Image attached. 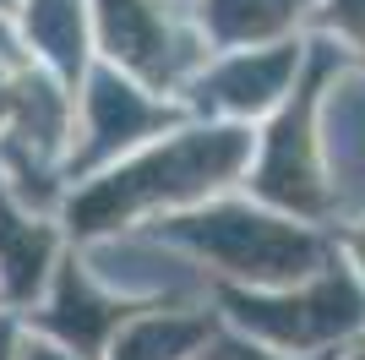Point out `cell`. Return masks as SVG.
<instances>
[{
  "label": "cell",
  "instance_id": "cell-3",
  "mask_svg": "<svg viewBox=\"0 0 365 360\" xmlns=\"http://www.w3.org/2000/svg\"><path fill=\"white\" fill-rule=\"evenodd\" d=\"M213 360H278V355H262V349H245V344H218Z\"/></svg>",
  "mask_w": 365,
  "mask_h": 360
},
{
  "label": "cell",
  "instance_id": "cell-2",
  "mask_svg": "<svg viewBox=\"0 0 365 360\" xmlns=\"http://www.w3.org/2000/svg\"><path fill=\"white\" fill-rule=\"evenodd\" d=\"M338 28L349 33L354 44H365V0H338Z\"/></svg>",
  "mask_w": 365,
  "mask_h": 360
},
{
  "label": "cell",
  "instance_id": "cell-4",
  "mask_svg": "<svg viewBox=\"0 0 365 360\" xmlns=\"http://www.w3.org/2000/svg\"><path fill=\"white\" fill-rule=\"evenodd\" d=\"M354 251H360V268H365V235H360V240H354Z\"/></svg>",
  "mask_w": 365,
  "mask_h": 360
},
{
  "label": "cell",
  "instance_id": "cell-1",
  "mask_svg": "<svg viewBox=\"0 0 365 360\" xmlns=\"http://www.w3.org/2000/svg\"><path fill=\"white\" fill-rule=\"evenodd\" d=\"M104 39L109 55H125V66L148 76L175 71V39L158 0H104Z\"/></svg>",
  "mask_w": 365,
  "mask_h": 360
}]
</instances>
